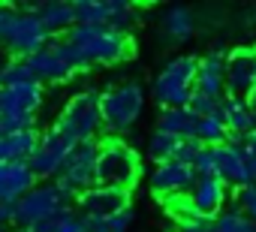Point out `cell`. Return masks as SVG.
I'll list each match as a JSON object with an SVG mask.
<instances>
[{
    "instance_id": "obj_13",
    "label": "cell",
    "mask_w": 256,
    "mask_h": 232,
    "mask_svg": "<svg viewBox=\"0 0 256 232\" xmlns=\"http://www.w3.org/2000/svg\"><path fill=\"white\" fill-rule=\"evenodd\" d=\"M256 90V48H235L226 54V94L250 96Z\"/></svg>"
},
{
    "instance_id": "obj_19",
    "label": "cell",
    "mask_w": 256,
    "mask_h": 232,
    "mask_svg": "<svg viewBox=\"0 0 256 232\" xmlns=\"http://www.w3.org/2000/svg\"><path fill=\"white\" fill-rule=\"evenodd\" d=\"M22 12H34L42 28L58 36V34H66L72 24H76V16H72V4H64V0H42V4H22L18 6Z\"/></svg>"
},
{
    "instance_id": "obj_31",
    "label": "cell",
    "mask_w": 256,
    "mask_h": 232,
    "mask_svg": "<svg viewBox=\"0 0 256 232\" xmlns=\"http://www.w3.org/2000/svg\"><path fill=\"white\" fill-rule=\"evenodd\" d=\"M196 118H208V114H217L220 112V100H211V96H205V94H196L193 90V96H190V106H187Z\"/></svg>"
},
{
    "instance_id": "obj_29",
    "label": "cell",
    "mask_w": 256,
    "mask_h": 232,
    "mask_svg": "<svg viewBox=\"0 0 256 232\" xmlns=\"http://www.w3.org/2000/svg\"><path fill=\"white\" fill-rule=\"evenodd\" d=\"M48 46L54 48V54H58V58H60V60H64L70 70H72V72H82V70H88V66H84V58L78 54V48H76L72 42H66L64 36H54Z\"/></svg>"
},
{
    "instance_id": "obj_1",
    "label": "cell",
    "mask_w": 256,
    "mask_h": 232,
    "mask_svg": "<svg viewBox=\"0 0 256 232\" xmlns=\"http://www.w3.org/2000/svg\"><path fill=\"white\" fill-rule=\"evenodd\" d=\"M64 40L78 48L84 66H118L133 54L130 34H118L106 24H72Z\"/></svg>"
},
{
    "instance_id": "obj_5",
    "label": "cell",
    "mask_w": 256,
    "mask_h": 232,
    "mask_svg": "<svg viewBox=\"0 0 256 232\" xmlns=\"http://www.w3.org/2000/svg\"><path fill=\"white\" fill-rule=\"evenodd\" d=\"M196 70H199V58L193 54H175L172 60H166L151 84V96L157 100V106L187 108L193 96V84H196Z\"/></svg>"
},
{
    "instance_id": "obj_14",
    "label": "cell",
    "mask_w": 256,
    "mask_h": 232,
    "mask_svg": "<svg viewBox=\"0 0 256 232\" xmlns=\"http://www.w3.org/2000/svg\"><path fill=\"white\" fill-rule=\"evenodd\" d=\"M196 178L199 175H196L193 166L178 163V160H169V163L154 166V172H151V190L157 196H190Z\"/></svg>"
},
{
    "instance_id": "obj_24",
    "label": "cell",
    "mask_w": 256,
    "mask_h": 232,
    "mask_svg": "<svg viewBox=\"0 0 256 232\" xmlns=\"http://www.w3.org/2000/svg\"><path fill=\"white\" fill-rule=\"evenodd\" d=\"M196 139L208 148H217L223 142H229V130L220 118V112L217 114H208V118H199V130H196Z\"/></svg>"
},
{
    "instance_id": "obj_16",
    "label": "cell",
    "mask_w": 256,
    "mask_h": 232,
    "mask_svg": "<svg viewBox=\"0 0 256 232\" xmlns=\"http://www.w3.org/2000/svg\"><path fill=\"white\" fill-rule=\"evenodd\" d=\"M220 118H223V124H226V130H229V142H238V145H241V139L250 136L253 127H256V114H253L247 96H229V94H226V96L220 100Z\"/></svg>"
},
{
    "instance_id": "obj_40",
    "label": "cell",
    "mask_w": 256,
    "mask_h": 232,
    "mask_svg": "<svg viewBox=\"0 0 256 232\" xmlns=\"http://www.w3.org/2000/svg\"><path fill=\"white\" fill-rule=\"evenodd\" d=\"M0 232H10V229H4V226H0Z\"/></svg>"
},
{
    "instance_id": "obj_3",
    "label": "cell",
    "mask_w": 256,
    "mask_h": 232,
    "mask_svg": "<svg viewBox=\"0 0 256 232\" xmlns=\"http://www.w3.org/2000/svg\"><path fill=\"white\" fill-rule=\"evenodd\" d=\"M148 90L139 82H118L100 90V114H102V130L108 136H124L126 130H133L145 112Z\"/></svg>"
},
{
    "instance_id": "obj_36",
    "label": "cell",
    "mask_w": 256,
    "mask_h": 232,
    "mask_svg": "<svg viewBox=\"0 0 256 232\" xmlns=\"http://www.w3.org/2000/svg\"><path fill=\"white\" fill-rule=\"evenodd\" d=\"M241 148H244V154H247V160H250V172H253V184H256V133L244 136V139H241Z\"/></svg>"
},
{
    "instance_id": "obj_25",
    "label": "cell",
    "mask_w": 256,
    "mask_h": 232,
    "mask_svg": "<svg viewBox=\"0 0 256 232\" xmlns=\"http://www.w3.org/2000/svg\"><path fill=\"white\" fill-rule=\"evenodd\" d=\"M76 24H106L108 22V0H78L72 4Z\"/></svg>"
},
{
    "instance_id": "obj_34",
    "label": "cell",
    "mask_w": 256,
    "mask_h": 232,
    "mask_svg": "<svg viewBox=\"0 0 256 232\" xmlns=\"http://www.w3.org/2000/svg\"><path fill=\"white\" fill-rule=\"evenodd\" d=\"M133 205L130 208H124V211H118L114 217H108L106 223H108V232H130V226H133Z\"/></svg>"
},
{
    "instance_id": "obj_10",
    "label": "cell",
    "mask_w": 256,
    "mask_h": 232,
    "mask_svg": "<svg viewBox=\"0 0 256 232\" xmlns=\"http://www.w3.org/2000/svg\"><path fill=\"white\" fill-rule=\"evenodd\" d=\"M78 214L84 220H108L118 211L130 208V190H120V187H106V184H94L84 193L76 196Z\"/></svg>"
},
{
    "instance_id": "obj_15",
    "label": "cell",
    "mask_w": 256,
    "mask_h": 232,
    "mask_svg": "<svg viewBox=\"0 0 256 232\" xmlns=\"http://www.w3.org/2000/svg\"><path fill=\"white\" fill-rule=\"evenodd\" d=\"M226 196H229V187H226L217 175H211V178H196V184H193L187 202H190L193 214L214 220L220 211H226Z\"/></svg>"
},
{
    "instance_id": "obj_41",
    "label": "cell",
    "mask_w": 256,
    "mask_h": 232,
    "mask_svg": "<svg viewBox=\"0 0 256 232\" xmlns=\"http://www.w3.org/2000/svg\"><path fill=\"white\" fill-rule=\"evenodd\" d=\"M0 10H4V4H0Z\"/></svg>"
},
{
    "instance_id": "obj_30",
    "label": "cell",
    "mask_w": 256,
    "mask_h": 232,
    "mask_svg": "<svg viewBox=\"0 0 256 232\" xmlns=\"http://www.w3.org/2000/svg\"><path fill=\"white\" fill-rule=\"evenodd\" d=\"M235 208L256 226V184H247V187L235 190Z\"/></svg>"
},
{
    "instance_id": "obj_21",
    "label": "cell",
    "mask_w": 256,
    "mask_h": 232,
    "mask_svg": "<svg viewBox=\"0 0 256 232\" xmlns=\"http://www.w3.org/2000/svg\"><path fill=\"white\" fill-rule=\"evenodd\" d=\"M157 130L169 133L175 139H196L199 118L190 108H163L160 112V121H157Z\"/></svg>"
},
{
    "instance_id": "obj_32",
    "label": "cell",
    "mask_w": 256,
    "mask_h": 232,
    "mask_svg": "<svg viewBox=\"0 0 256 232\" xmlns=\"http://www.w3.org/2000/svg\"><path fill=\"white\" fill-rule=\"evenodd\" d=\"M175 232H217L214 229V220L211 217H199V214H187L178 220Z\"/></svg>"
},
{
    "instance_id": "obj_12",
    "label": "cell",
    "mask_w": 256,
    "mask_h": 232,
    "mask_svg": "<svg viewBox=\"0 0 256 232\" xmlns=\"http://www.w3.org/2000/svg\"><path fill=\"white\" fill-rule=\"evenodd\" d=\"M214 166H217V178L226 187H247L253 184V172H250V160L244 154V148L238 142H223L214 148Z\"/></svg>"
},
{
    "instance_id": "obj_38",
    "label": "cell",
    "mask_w": 256,
    "mask_h": 232,
    "mask_svg": "<svg viewBox=\"0 0 256 232\" xmlns=\"http://www.w3.org/2000/svg\"><path fill=\"white\" fill-rule=\"evenodd\" d=\"M247 100H250V108H253V114H256V90H253V94H250Z\"/></svg>"
},
{
    "instance_id": "obj_35",
    "label": "cell",
    "mask_w": 256,
    "mask_h": 232,
    "mask_svg": "<svg viewBox=\"0 0 256 232\" xmlns=\"http://www.w3.org/2000/svg\"><path fill=\"white\" fill-rule=\"evenodd\" d=\"M193 169H196L199 178H211V175H217V166H214V148H205V151L199 154V160L193 163Z\"/></svg>"
},
{
    "instance_id": "obj_28",
    "label": "cell",
    "mask_w": 256,
    "mask_h": 232,
    "mask_svg": "<svg viewBox=\"0 0 256 232\" xmlns=\"http://www.w3.org/2000/svg\"><path fill=\"white\" fill-rule=\"evenodd\" d=\"M214 229L217 232H256V226L238 211V208H226L214 217Z\"/></svg>"
},
{
    "instance_id": "obj_42",
    "label": "cell",
    "mask_w": 256,
    "mask_h": 232,
    "mask_svg": "<svg viewBox=\"0 0 256 232\" xmlns=\"http://www.w3.org/2000/svg\"><path fill=\"white\" fill-rule=\"evenodd\" d=\"M253 133H256V127H253Z\"/></svg>"
},
{
    "instance_id": "obj_17",
    "label": "cell",
    "mask_w": 256,
    "mask_h": 232,
    "mask_svg": "<svg viewBox=\"0 0 256 232\" xmlns=\"http://www.w3.org/2000/svg\"><path fill=\"white\" fill-rule=\"evenodd\" d=\"M193 90L205 94L211 100H223L226 96V54L223 52H208L205 58H199Z\"/></svg>"
},
{
    "instance_id": "obj_9",
    "label": "cell",
    "mask_w": 256,
    "mask_h": 232,
    "mask_svg": "<svg viewBox=\"0 0 256 232\" xmlns=\"http://www.w3.org/2000/svg\"><path fill=\"white\" fill-rule=\"evenodd\" d=\"M96 160H100V142H78L70 151V157L54 181H60L64 187H70L78 196L96 184Z\"/></svg>"
},
{
    "instance_id": "obj_33",
    "label": "cell",
    "mask_w": 256,
    "mask_h": 232,
    "mask_svg": "<svg viewBox=\"0 0 256 232\" xmlns=\"http://www.w3.org/2000/svg\"><path fill=\"white\" fill-rule=\"evenodd\" d=\"M208 145H202L199 139H181V145H178V154H175V160L178 163H187V166H193L196 160H199V154L205 151Z\"/></svg>"
},
{
    "instance_id": "obj_37",
    "label": "cell",
    "mask_w": 256,
    "mask_h": 232,
    "mask_svg": "<svg viewBox=\"0 0 256 232\" xmlns=\"http://www.w3.org/2000/svg\"><path fill=\"white\" fill-rule=\"evenodd\" d=\"M16 223V205L12 202H4V205H0V226H12Z\"/></svg>"
},
{
    "instance_id": "obj_2",
    "label": "cell",
    "mask_w": 256,
    "mask_h": 232,
    "mask_svg": "<svg viewBox=\"0 0 256 232\" xmlns=\"http://www.w3.org/2000/svg\"><path fill=\"white\" fill-rule=\"evenodd\" d=\"M76 193L60 181H40L30 193L16 202V226L18 229H48L66 208H72Z\"/></svg>"
},
{
    "instance_id": "obj_20",
    "label": "cell",
    "mask_w": 256,
    "mask_h": 232,
    "mask_svg": "<svg viewBox=\"0 0 256 232\" xmlns=\"http://www.w3.org/2000/svg\"><path fill=\"white\" fill-rule=\"evenodd\" d=\"M28 66H30V72H34V82H40V84H60V82H70L76 72L54 54V48L52 46H46L42 52H36L34 58H28Z\"/></svg>"
},
{
    "instance_id": "obj_39",
    "label": "cell",
    "mask_w": 256,
    "mask_h": 232,
    "mask_svg": "<svg viewBox=\"0 0 256 232\" xmlns=\"http://www.w3.org/2000/svg\"><path fill=\"white\" fill-rule=\"evenodd\" d=\"M18 232H46V229H18Z\"/></svg>"
},
{
    "instance_id": "obj_26",
    "label": "cell",
    "mask_w": 256,
    "mask_h": 232,
    "mask_svg": "<svg viewBox=\"0 0 256 232\" xmlns=\"http://www.w3.org/2000/svg\"><path fill=\"white\" fill-rule=\"evenodd\" d=\"M30 82H34V72H30L28 60L10 58L0 64V88H18V84H30Z\"/></svg>"
},
{
    "instance_id": "obj_27",
    "label": "cell",
    "mask_w": 256,
    "mask_h": 232,
    "mask_svg": "<svg viewBox=\"0 0 256 232\" xmlns=\"http://www.w3.org/2000/svg\"><path fill=\"white\" fill-rule=\"evenodd\" d=\"M136 22V6L133 4H126V0H108V22L106 28L118 30V34H126L133 28Z\"/></svg>"
},
{
    "instance_id": "obj_7",
    "label": "cell",
    "mask_w": 256,
    "mask_h": 232,
    "mask_svg": "<svg viewBox=\"0 0 256 232\" xmlns=\"http://www.w3.org/2000/svg\"><path fill=\"white\" fill-rule=\"evenodd\" d=\"M139 181V154L124 139L108 136L100 142V160H96V184L130 190Z\"/></svg>"
},
{
    "instance_id": "obj_18",
    "label": "cell",
    "mask_w": 256,
    "mask_h": 232,
    "mask_svg": "<svg viewBox=\"0 0 256 232\" xmlns=\"http://www.w3.org/2000/svg\"><path fill=\"white\" fill-rule=\"evenodd\" d=\"M36 175L30 172L28 163H0V205L4 202H18L24 193L36 187Z\"/></svg>"
},
{
    "instance_id": "obj_8",
    "label": "cell",
    "mask_w": 256,
    "mask_h": 232,
    "mask_svg": "<svg viewBox=\"0 0 256 232\" xmlns=\"http://www.w3.org/2000/svg\"><path fill=\"white\" fill-rule=\"evenodd\" d=\"M72 148H76V142L60 127L52 124L48 130H42L40 145H36L34 157L28 160V166L36 175V181H54L60 175V169H64V163H66V157H70Z\"/></svg>"
},
{
    "instance_id": "obj_22",
    "label": "cell",
    "mask_w": 256,
    "mask_h": 232,
    "mask_svg": "<svg viewBox=\"0 0 256 232\" xmlns=\"http://www.w3.org/2000/svg\"><path fill=\"white\" fill-rule=\"evenodd\" d=\"M163 30H166V36H172L178 42L190 40L196 34V16H193V10L190 6H181V4L169 6L163 12Z\"/></svg>"
},
{
    "instance_id": "obj_6",
    "label": "cell",
    "mask_w": 256,
    "mask_h": 232,
    "mask_svg": "<svg viewBox=\"0 0 256 232\" xmlns=\"http://www.w3.org/2000/svg\"><path fill=\"white\" fill-rule=\"evenodd\" d=\"M54 127H60L76 145L78 142H96L102 133V114H100V90L96 88H82L70 96L64 112L58 114Z\"/></svg>"
},
{
    "instance_id": "obj_4",
    "label": "cell",
    "mask_w": 256,
    "mask_h": 232,
    "mask_svg": "<svg viewBox=\"0 0 256 232\" xmlns=\"http://www.w3.org/2000/svg\"><path fill=\"white\" fill-rule=\"evenodd\" d=\"M54 36L42 28V22L34 12H22L18 6L4 4L0 10V42L10 52V58L28 60L36 52H42Z\"/></svg>"
},
{
    "instance_id": "obj_11",
    "label": "cell",
    "mask_w": 256,
    "mask_h": 232,
    "mask_svg": "<svg viewBox=\"0 0 256 232\" xmlns=\"http://www.w3.org/2000/svg\"><path fill=\"white\" fill-rule=\"evenodd\" d=\"M42 108V84H18L0 88V118L6 121H36V112Z\"/></svg>"
},
{
    "instance_id": "obj_23",
    "label": "cell",
    "mask_w": 256,
    "mask_h": 232,
    "mask_svg": "<svg viewBox=\"0 0 256 232\" xmlns=\"http://www.w3.org/2000/svg\"><path fill=\"white\" fill-rule=\"evenodd\" d=\"M178 145H181V139H175V136H169V133L154 130V133L148 136V160H151L154 166L169 163V160H175Z\"/></svg>"
}]
</instances>
